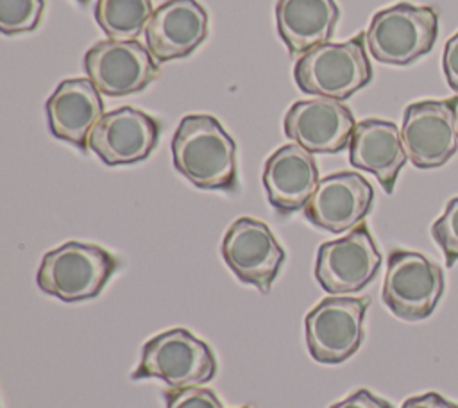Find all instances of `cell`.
<instances>
[{
    "label": "cell",
    "mask_w": 458,
    "mask_h": 408,
    "mask_svg": "<svg viewBox=\"0 0 458 408\" xmlns=\"http://www.w3.org/2000/svg\"><path fill=\"white\" fill-rule=\"evenodd\" d=\"M175 170L202 190L236 188V145L211 115L184 116L172 138Z\"/></svg>",
    "instance_id": "obj_1"
},
{
    "label": "cell",
    "mask_w": 458,
    "mask_h": 408,
    "mask_svg": "<svg viewBox=\"0 0 458 408\" xmlns=\"http://www.w3.org/2000/svg\"><path fill=\"white\" fill-rule=\"evenodd\" d=\"M293 77L301 91L345 100L372 79V66L365 52V34H358L344 43L327 41L302 54Z\"/></svg>",
    "instance_id": "obj_2"
},
{
    "label": "cell",
    "mask_w": 458,
    "mask_h": 408,
    "mask_svg": "<svg viewBox=\"0 0 458 408\" xmlns=\"http://www.w3.org/2000/svg\"><path fill=\"white\" fill-rule=\"evenodd\" d=\"M116 268L118 259L106 249L66 242L43 256L36 281L45 293L77 302L97 297Z\"/></svg>",
    "instance_id": "obj_3"
},
{
    "label": "cell",
    "mask_w": 458,
    "mask_h": 408,
    "mask_svg": "<svg viewBox=\"0 0 458 408\" xmlns=\"http://www.w3.org/2000/svg\"><path fill=\"white\" fill-rule=\"evenodd\" d=\"M438 36V13L408 2L377 11L365 32L374 59L386 64H410L428 54Z\"/></svg>",
    "instance_id": "obj_4"
},
{
    "label": "cell",
    "mask_w": 458,
    "mask_h": 408,
    "mask_svg": "<svg viewBox=\"0 0 458 408\" xmlns=\"http://www.w3.org/2000/svg\"><path fill=\"white\" fill-rule=\"evenodd\" d=\"M216 374L209 345L182 327L152 336L143 347L132 379H161L170 388L200 387Z\"/></svg>",
    "instance_id": "obj_5"
},
{
    "label": "cell",
    "mask_w": 458,
    "mask_h": 408,
    "mask_svg": "<svg viewBox=\"0 0 458 408\" xmlns=\"http://www.w3.org/2000/svg\"><path fill=\"white\" fill-rule=\"evenodd\" d=\"M444 292L442 268L415 251L388 254L381 299L403 320H422L433 313Z\"/></svg>",
    "instance_id": "obj_6"
},
{
    "label": "cell",
    "mask_w": 458,
    "mask_h": 408,
    "mask_svg": "<svg viewBox=\"0 0 458 408\" xmlns=\"http://www.w3.org/2000/svg\"><path fill=\"white\" fill-rule=\"evenodd\" d=\"M369 297L331 295L304 319L306 345L318 363L336 365L352 356L363 340V319Z\"/></svg>",
    "instance_id": "obj_7"
},
{
    "label": "cell",
    "mask_w": 458,
    "mask_h": 408,
    "mask_svg": "<svg viewBox=\"0 0 458 408\" xmlns=\"http://www.w3.org/2000/svg\"><path fill=\"white\" fill-rule=\"evenodd\" d=\"M401 138L417 168L445 165L458 150V97L406 106Z\"/></svg>",
    "instance_id": "obj_8"
},
{
    "label": "cell",
    "mask_w": 458,
    "mask_h": 408,
    "mask_svg": "<svg viewBox=\"0 0 458 408\" xmlns=\"http://www.w3.org/2000/svg\"><path fill=\"white\" fill-rule=\"evenodd\" d=\"M381 267V254L365 224L338 240L318 247L315 277L333 295L354 293L365 288Z\"/></svg>",
    "instance_id": "obj_9"
},
{
    "label": "cell",
    "mask_w": 458,
    "mask_h": 408,
    "mask_svg": "<svg viewBox=\"0 0 458 408\" xmlns=\"http://www.w3.org/2000/svg\"><path fill=\"white\" fill-rule=\"evenodd\" d=\"M84 70L102 95L125 97L147 88L157 77L159 64L136 39H106L86 52Z\"/></svg>",
    "instance_id": "obj_10"
},
{
    "label": "cell",
    "mask_w": 458,
    "mask_h": 408,
    "mask_svg": "<svg viewBox=\"0 0 458 408\" xmlns=\"http://www.w3.org/2000/svg\"><path fill=\"white\" fill-rule=\"evenodd\" d=\"M222 256L242 283L252 285L265 293L286 258L270 227L250 217L234 220L225 231Z\"/></svg>",
    "instance_id": "obj_11"
},
{
    "label": "cell",
    "mask_w": 458,
    "mask_h": 408,
    "mask_svg": "<svg viewBox=\"0 0 458 408\" xmlns=\"http://www.w3.org/2000/svg\"><path fill=\"white\" fill-rule=\"evenodd\" d=\"M284 134L311 154H336L349 147L356 122L340 100L315 97L295 102L283 120Z\"/></svg>",
    "instance_id": "obj_12"
},
{
    "label": "cell",
    "mask_w": 458,
    "mask_h": 408,
    "mask_svg": "<svg viewBox=\"0 0 458 408\" xmlns=\"http://www.w3.org/2000/svg\"><path fill=\"white\" fill-rule=\"evenodd\" d=\"M159 122L145 111L123 106L104 113L91 129L88 147L109 166L138 163L159 140Z\"/></svg>",
    "instance_id": "obj_13"
},
{
    "label": "cell",
    "mask_w": 458,
    "mask_h": 408,
    "mask_svg": "<svg viewBox=\"0 0 458 408\" xmlns=\"http://www.w3.org/2000/svg\"><path fill=\"white\" fill-rule=\"evenodd\" d=\"M374 200L370 183L358 172H336L318 181L304 206V217L329 233L358 227L369 215Z\"/></svg>",
    "instance_id": "obj_14"
},
{
    "label": "cell",
    "mask_w": 458,
    "mask_h": 408,
    "mask_svg": "<svg viewBox=\"0 0 458 408\" xmlns=\"http://www.w3.org/2000/svg\"><path fill=\"white\" fill-rule=\"evenodd\" d=\"M208 36V13L197 0H166L145 27V43L154 59L190 55Z\"/></svg>",
    "instance_id": "obj_15"
},
{
    "label": "cell",
    "mask_w": 458,
    "mask_h": 408,
    "mask_svg": "<svg viewBox=\"0 0 458 408\" xmlns=\"http://www.w3.org/2000/svg\"><path fill=\"white\" fill-rule=\"evenodd\" d=\"M45 109L50 132L79 149L88 147L91 129L104 115L100 91L84 77L59 82Z\"/></svg>",
    "instance_id": "obj_16"
},
{
    "label": "cell",
    "mask_w": 458,
    "mask_h": 408,
    "mask_svg": "<svg viewBox=\"0 0 458 408\" xmlns=\"http://www.w3.org/2000/svg\"><path fill=\"white\" fill-rule=\"evenodd\" d=\"M318 181L313 154L297 143L279 147L265 163L263 186L268 202L283 215L304 209Z\"/></svg>",
    "instance_id": "obj_17"
},
{
    "label": "cell",
    "mask_w": 458,
    "mask_h": 408,
    "mask_svg": "<svg viewBox=\"0 0 458 408\" xmlns=\"http://www.w3.org/2000/svg\"><path fill=\"white\" fill-rule=\"evenodd\" d=\"M406 159L401 131L395 123L377 118L356 123L349 141V161L354 168L374 174L386 193L394 191Z\"/></svg>",
    "instance_id": "obj_18"
},
{
    "label": "cell",
    "mask_w": 458,
    "mask_h": 408,
    "mask_svg": "<svg viewBox=\"0 0 458 408\" xmlns=\"http://www.w3.org/2000/svg\"><path fill=\"white\" fill-rule=\"evenodd\" d=\"M338 16L335 0H277L276 5L277 32L299 57L331 39Z\"/></svg>",
    "instance_id": "obj_19"
},
{
    "label": "cell",
    "mask_w": 458,
    "mask_h": 408,
    "mask_svg": "<svg viewBox=\"0 0 458 408\" xmlns=\"http://www.w3.org/2000/svg\"><path fill=\"white\" fill-rule=\"evenodd\" d=\"M152 0H97L95 20L109 39H136L152 16Z\"/></svg>",
    "instance_id": "obj_20"
},
{
    "label": "cell",
    "mask_w": 458,
    "mask_h": 408,
    "mask_svg": "<svg viewBox=\"0 0 458 408\" xmlns=\"http://www.w3.org/2000/svg\"><path fill=\"white\" fill-rule=\"evenodd\" d=\"M45 0H0V30L21 34L34 30L43 16Z\"/></svg>",
    "instance_id": "obj_21"
},
{
    "label": "cell",
    "mask_w": 458,
    "mask_h": 408,
    "mask_svg": "<svg viewBox=\"0 0 458 408\" xmlns=\"http://www.w3.org/2000/svg\"><path fill=\"white\" fill-rule=\"evenodd\" d=\"M431 236L444 252L445 265L458 261V197L445 204V211L431 225Z\"/></svg>",
    "instance_id": "obj_22"
},
{
    "label": "cell",
    "mask_w": 458,
    "mask_h": 408,
    "mask_svg": "<svg viewBox=\"0 0 458 408\" xmlns=\"http://www.w3.org/2000/svg\"><path fill=\"white\" fill-rule=\"evenodd\" d=\"M165 401L166 408H224L213 390L200 387L170 388L165 392Z\"/></svg>",
    "instance_id": "obj_23"
},
{
    "label": "cell",
    "mask_w": 458,
    "mask_h": 408,
    "mask_svg": "<svg viewBox=\"0 0 458 408\" xmlns=\"http://www.w3.org/2000/svg\"><path fill=\"white\" fill-rule=\"evenodd\" d=\"M329 408H392V404L377 395H374L367 388H360L344 401L331 404Z\"/></svg>",
    "instance_id": "obj_24"
},
{
    "label": "cell",
    "mask_w": 458,
    "mask_h": 408,
    "mask_svg": "<svg viewBox=\"0 0 458 408\" xmlns=\"http://www.w3.org/2000/svg\"><path fill=\"white\" fill-rule=\"evenodd\" d=\"M442 68L447 79V84L458 93V32L447 39L444 55H442Z\"/></svg>",
    "instance_id": "obj_25"
},
{
    "label": "cell",
    "mask_w": 458,
    "mask_h": 408,
    "mask_svg": "<svg viewBox=\"0 0 458 408\" xmlns=\"http://www.w3.org/2000/svg\"><path fill=\"white\" fill-rule=\"evenodd\" d=\"M401 408H458V404L445 399L438 392H426L422 395L406 399Z\"/></svg>",
    "instance_id": "obj_26"
},
{
    "label": "cell",
    "mask_w": 458,
    "mask_h": 408,
    "mask_svg": "<svg viewBox=\"0 0 458 408\" xmlns=\"http://www.w3.org/2000/svg\"><path fill=\"white\" fill-rule=\"evenodd\" d=\"M242 408H252V406H242Z\"/></svg>",
    "instance_id": "obj_27"
},
{
    "label": "cell",
    "mask_w": 458,
    "mask_h": 408,
    "mask_svg": "<svg viewBox=\"0 0 458 408\" xmlns=\"http://www.w3.org/2000/svg\"><path fill=\"white\" fill-rule=\"evenodd\" d=\"M79 2H88V0H79Z\"/></svg>",
    "instance_id": "obj_28"
}]
</instances>
